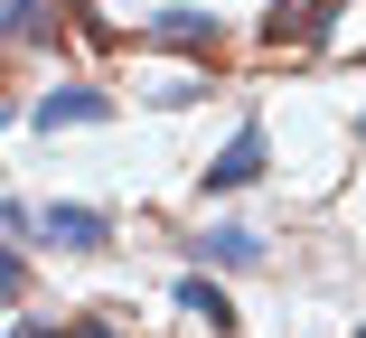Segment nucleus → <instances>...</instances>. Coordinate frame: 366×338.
Wrapping results in <instances>:
<instances>
[{"instance_id": "obj_1", "label": "nucleus", "mask_w": 366, "mask_h": 338, "mask_svg": "<svg viewBox=\"0 0 366 338\" xmlns=\"http://www.w3.org/2000/svg\"><path fill=\"white\" fill-rule=\"evenodd\" d=\"M254 179H263V122H244L235 141L197 169V188H207V197H235V188H254Z\"/></svg>"}, {"instance_id": "obj_2", "label": "nucleus", "mask_w": 366, "mask_h": 338, "mask_svg": "<svg viewBox=\"0 0 366 338\" xmlns=\"http://www.w3.org/2000/svg\"><path fill=\"white\" fill-rule=\"evenodd\" d=\"M141 38H151V47H179V56H216V10H188V0H169V10L141 19Z\"/></svg>"}, {"instance_id": "obj_3", "label": "nucleus", "mask_w": 366, "mask_h": 338, "mask_svg": "<svg viewBox=\"0 0 366 338\" xmlns=\"http://www.w3.org/2000/svg\"><path fill=\"white\" fill-rule=\"evenodd\" d=\"M188 263H197V273H254L263 235L254 226H207V235H188Z\"/></svg>"}, {"instance_id": "obj_4", "label": "nucleus", "mask_w": 366, "mask_h": 338, "mask_svg": "<svg viewBox=\"0 0 366 338\" xmlns=\"http://www.w3.org/2000/svg\"><path fill=\"white\" fill-rule=\"evenodd\" d=\"M47 244H66V254H104V244H113V217L85 207V197H56V207H47Z\"/></svg>"}, {"instance_id": "obj_5", "label": "nucleus", "mask_w": 366, "mask_h": 338, "mask_svg": "<svg viewBox=\"0 0 366 338\" xmlns=\"http://www.w3.org/2000/svg\"><path fill=\"white\" fill-rule=\"evenodd\" d=\"M104 113H113L104 85H56V94H38L29 122H38V131H76V122H104Z\"/></svg>"}, {"instance_id": "obj_6", "label": "nucleus", "mask_w": 366, "mask_h": 338, "mask_svg": "<svg viewBox=\"0 0 366 338\" xmlns=\"http://www.w3.org/2000/svg\"><path fill=\"white\" fill-rule=\"evenodd\" d=\"M179 310H188V319H207L216 338L235 329V301H226V282H207V273H188V282H179Z\"/></svg>"}, {"instance_id": "obj_7", "label": "nucleus", "mask_w": 366, "mask_h": 338, "mask_svg": "<svg viewBox=\"0 0 366 338\" xmlns=\"http://www.w3.org/2000/svg\"><path fill=\"white\" fill-rule=\"evenodd\" d=\"M56 29V0H10V47H38Z\"/></svg>"}, {"instance_id": "obj_8", "label": "nucleus", "mask_w": 366, "mask_h": 338, "mask_svg": "<svg viewBox=\"0 0 366 338\" xmlns=\"http://www.w3.org/2000/svg\"><path fill=\"white\" fill-rule=\"evenodd\" d=\"M272 38H320V0H272Z\"/></svg>"}, {"instance_id": "obj_9", "label": "nucleus", "mask_w": 366, "mask_h": 338, "mask_svg": "<svg viewBox=\"0 0 366 338\" xmlns=\"http://www.w3.org/2000/svg\"><path fill=\"white\" fill-rule=\"evenodd\" d=\"M10 338H122L113 319H66V329H47V319H19Z\"/></svg>"}, {"instance_id": "obj_10", "label": "nucleus", "mask_w": 366, "mask_h": 338, "mask_svg": "<svg viewBox=\"0 0 366 338\" xmlns=\"http://www.w3.org/2000/svg\"><path fill=\"white\" fill-rule=\"evenodd\" d=\"M357 131H366V113H357Z\"/></svg>"}, {"instance_id": "obj_11", "label": "nucleus", "mask_w": 366, "mask_h": 338, "mask_svg": "<svg viewBox=\"0 0 366 338\" xmlns=\"http://www.w3.org/2000/svg\"><path fill=\"white\" fill-rule=\"evenodd\" d=\"M357 338H366V319H357Z\"/></svg>"}]
</instances>
